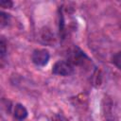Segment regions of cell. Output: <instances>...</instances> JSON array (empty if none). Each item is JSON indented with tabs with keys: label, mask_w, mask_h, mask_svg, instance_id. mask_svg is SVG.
Returning <instances> with one entry per match:
<instances>
[{
	"label": "cell",
	"mask_w": 121,
	"mask_h": 121,
	"mask_svg": "<svg viewBox=\"0 0 121 121\" xmlns=\"http://www.w3.org/2000/svg\"><path fill=\"white\" fill-rule=\"evenodd\" d=\"M12 2L10 1H2L1 2V7L2 8H11Z\"/></svg>",
	"instance_id": "obj_6"
},
{
	"label": "cell",
	"mask_w": 121,
	"mask_h": 121,
	"mask_svg": "<svg viewBox=\"0 0 121 121\" xmlns=\"http://www.w3.org/2000/svg\"><path fill=\"white\" fill-rule=\"evenodd\" d=\"M13 115L18 120H24L27 116V111L22 104H16L14 107Z\"/></svg>",
	"instance_id": "obj_3"
},
{
	"label": "cell",
	"mask_w": 121,
	"mask_h": 121,
	"mask_svg": "<svg viewBox=\"0 0 121 121\" xmlns=\"http://www.w3.org/2000/svg\"><path fill=\"white\" fill-rule=\"evenodd\" d=\"M52 72L58 76H70L74 72V66L70 61L59 60L54 64Z\"/></svg>",
	"instance_id": "obj_1"
},
{
	"label": "cell",
	"mask_w": 121,
	"mask_h": 121,
	"mask_svg": "<svg viewBox=\"0 0 121 121\" xmlns=\"http://www.w3.org/2000/svg\"><path fill=\"white\" fill-rule=\"evenodd\" d=\"M31 60L37 66H44L49 60V52L45 49H36L32 53Z\"/></svg>",
	"instance_id": "obj_2"
},
{
	"label": "cell",
	"mask_w": 121,
	"mask_h": 121,
	"mask_svg": "<svg viewBox=\"0 0 121 121\" xmlns=\"http://www.w3.org/2000/svg\"><path fill=\"white\" fill-rule=\"evenodd\" d=\"M0 53H1V57L2 58L6 54V43H5V40L3 38L1 39V42H0Z\"/></svg>",
	"instance_id": "obj_5"
},
{
	"label": "cell",
	"mask_w": 121,
	"mask_h": 121,
	"mask_svg": "<svg viewBox=\"0 0 121 121\" xmlns=\"http://www.w3.org/2000/svg\"><path fill=\"white\" fill-rule=\"evenodd\" d=\"M112 63L118 68L121 70V51L120 52H117L115 53L113 56H112Z\"/></svg>",
	"instance_id": "obj_4"
}]
</instances>
